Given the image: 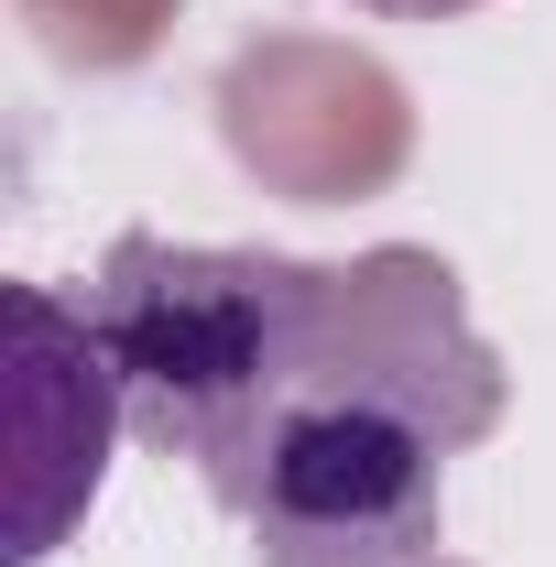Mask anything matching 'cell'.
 <instances>
[{"label": "cell", "mask_w": 556, "mask_h": 567, "mask_svg": "<svg viewBox=\"0 0 556 567\" xmlns=\"http://www.w3.org/2000/svg\"><path fill=\"white\" fill-rule=\"evenodd\" d=\"M121 371L132 436L186 458L218 502L251 481V458L295 415H328L360 393L436 404L459 425H502V360L470 328V295L436 251H218V240H110V262L76 306Z\"/></svg>", "instance_id": "cell-1"}, {"label": "cell", "mask_w": 556, "mask_h": 567, "mask_svg": "<svg viewBox=\"0 0 556 567\" xmlns=\"http://www.w3.org/2000/svg\"><path fill=\"white\" fill-rule=\"evenodd\" d=\"M11 447H22V524H11V546L44 524V470H55V535H66V513L99 492V470H110V436L132 425L121 404V371L99 350V328L66 317L44 284H11Z\"/></svg>", "instance_id": "cell-2"}, {"label": "cell", "mask_w": 556, "mask_h": 567, "mask_svg": "<svg viewBox=\"0 0 556 567\" xmlns=\"http://www.w3.org/2000/svg\"><path fill=\"white\" fill-rule=\"evenodd\" d=\"M360 11H382V22H459V11H481V0H360Z\"/></svg>", "instance_id": "cell-3"}]
</instances>
